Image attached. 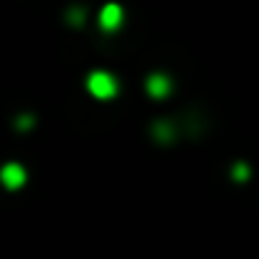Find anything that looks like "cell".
Returning <instances> with one entry per match:
<instances>
[{"mask_svg":"<svg viewBox=\"0 0 259 259\" xmlns=\"http://www.w3.org/2000/svg\"><path fill=\"white\" fill-rule=\"evenodd\" d=\"M87 89H89V94H92L94 99L107 102V99H114V97L119 94V81H117L109 71L97 69V71H92V74L87 76Z\"/></svg>","mask_w":259,"mask_h":259,"instance_id":"obj_1","label":"cell"},{"mask_svg":"<svg viewBox=\"0 0 259 259\" xmlns=\"http://www.w3.org/2000/svg\"><path fill=\"white\" fill-rule=\"evenodd\" d=\"M28 181V173L21 163H6L3 168H0V183H3L8 191H18L23 188Z\"/></svg>","mask_w":259,"mask_h":259,"instance_id":"obj_2","label":"cell"},{"mask_svg":"<svg viewBox=\"0 0 259 259\" xmlns=\"http://www.w3.org/2000/svg\"><path fill=\"white\" fill-rule=\"evenodd\" d=\"M122 21H124V11H122L119 3H107V6L99 11V28L107 31V33L117 31V28L122 26Z\"/></svg>","mask_w":259,"mask_h":259,"instance_id":"obj_3","label":"cell"},{"mask_svg":"<svg viewBox=\"0 0 259 259\" xmlns=\"http://www.w3.org/2000/svg\"><path fill=\"white\" fill-rule=\"evenodd\" d=\"M145 92L153 97V99H165L170 92H173V81L168 74H150L148 81H145Z\"/></svg>","mask_w":259,"mask_h":259,"instance_id":"obj_4","label":"cell"},{"mask_svg":"<svg viewBox=\"0 0 259 259\" xmlns=\"http://www.w3.org/2000/svg\"><path fill=\"white\" fill-rule=\"evenodd\" d=\"M153 135H155V140H158V143H170L176 133H173V124H170V122H155Z\"/></svg>","mask_w":259,"mask_h":259,"instance_id":"obj_5","label":"cell"},{"mask_svg":"<svg viewBox=\"0 0 259 259\" xmlns=\"http://www.w3.org/2000/svg\"><path fill=\"white\" fill-rule=\"evenodd\" d=\"M249 176H251V170H249V165H246V163H234V168H231V178H234L236 183L249 181Z\"/></svg>","mask_w":259,"mask_h":259,"instance_id":"obj_6","label":"cell"},{"mask_svg":"<svg viewBox=\"0 0 259 259\" xmlns=\"http://www.w3.org/2000/svg\"><path fill=\"white\" fill-rule=\"evenodd\" d=\"M69 23H71V26H81V23H84V11H76V8L69 11Z\"/></svg>","mask_w":259,"mask_h":259,"instance_id":"obj_7","label":"cell"},{"mask_svg":"<svg viewBox=\"0 0 259 259\" xmlns=\"http://www.w3.org/2000/svg\"><path fill=\"white\" fill-rule=\"evenodd\" d=\"M31 127H33V117H31V114L18 117V130H31Z\"/></svg>","mask_w":259,"mask_h":259,"instance_id":"obj_8","label":"cell"}]
</instances>
